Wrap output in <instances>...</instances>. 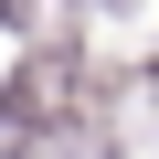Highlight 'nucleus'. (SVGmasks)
<instances>
[{"label": "nucleus", "instance_id": "f257e3e1", "mask_svg": "<svg viewBox=\"0 0 159 159\" xmlns=\"http://www.w3.org/2000/svg\"><path fill=\"white\" fill-rule=\"evenodd\" d=\"M106 74L85 64V43H43L32 64H11V85H0V127L11 138H53V127H74V117H106Z\"/></svg>", "mask_w": 159, "mask_h": 159}]
</instances>
